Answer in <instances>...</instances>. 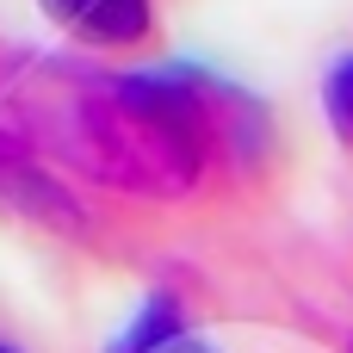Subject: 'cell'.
I'll return each instance as SVG.
<instances>
[{
  "label": "cell",
  "mask_w": 353,
  "mask_h": 353,
  "mask_svg": "<svg viewBox=\"0 0 353 353\" xmlns=\"http://www.w3.org/2000/svg\"><path fill=\"white\" fill-rule=\"evenodd\" d=\"M12 118L37 155L137 199H186L223 149V105L186 81L43 68L12 87Z\"/></svg>",
  "instance_id": "cell-1"
},
{
  "label": "cell",
  "mask_w": 353,
  "mask_h": 353,
  "mask_svg": "<svg viewBox=\"0 0 353 353\" xmlns=\"http://www.w3.org/2000/svg\"><path fill=\"white\" fill-rule=\"evenodd\" d=\"M50 6L87 43H143L149 31V0H50Z\"/></svg>",
  "instance_id": "cell-2"
},
{
  "label": "cell",
  "mask_w": 353,
  "mask_h": 353,
  "mask_svg": "<svg viewBox=\"0 0 353 353\" xmlns=\"http://www.w3.org/2000/svg\"><path fill=\"white\" fill-rule=\"evenodd\" d=\"M0 353H12V347H0Z\"/></svg>",
  "instance_id": "cell-4"
},
{
  "label": "cell",
  "mask_w": 353,
  "mask_h": 353,
  "mask_svg": "<svg viewBox=\"0 0 353 353\" xmlns=\"http://www.w3.org/2000/svg\"><path fill=\"white\" fill-rule=\"evenodd\" d=\"M323 112H329V130L353 149V56L329 68V81H323Z\"/></svg>",
  "instance_id": "cell-3"
}]
</instances>
